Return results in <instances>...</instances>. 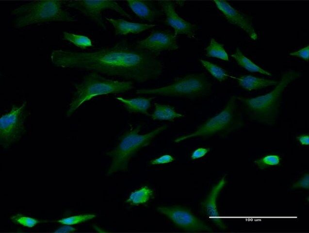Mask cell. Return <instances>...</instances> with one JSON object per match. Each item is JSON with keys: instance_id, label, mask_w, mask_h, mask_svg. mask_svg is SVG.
I'll use <instances>...</instances> for the list:
<instances>
[{"instance_id": "cell-27", "label": "cell", "mask_w": 309, "mask_h": 233, "mask_svg": "<svg viewBox=\"0 0 309 233\" xmlns=\"http://www.w3.org/2000/svg\"><path fill=\"white\" fill-rule=\"evenodd\" d=\"M11 219L16 223L28 228L33 227L39 223L41 222V221L37 219L22 215L12 216L11 217Z\"/></svg>"}, {"instance_id": "cell-24", "label": "cell", "mask_w": 309, "mask_h": 233, "mask_svg": "<svg viewBox=\"0 0 309 233\" xmlns=\"http://www.w3.org/2000/svg\"><path fill=\"white\" fill-rule=\"evenodd\" d=\"M199 62L210 74L220 82L225 81L230 77L225 69L203 59H199Z\"/></svg>"}, {"instance_id": "cell-25", "label": "cell", "mask_w": 309, "mask_h": 233, "mask_svg": "<svg viewBox=\"0 0 309 233\" xmlns=\"http://www.w3.org/2000/svg\"><path fill=\"white\" fill-rule=\"evenodd\" d=\"M280 161L281 158L279 155L270 154L255 160L254 163L258 168L263 169L279 165Z\"/></svg>"}, {"instance_id": "cell-26", "label": "cell", "mask_w": 309, "mask_h": 233, "mask_svg": "<svg viewBox=\"0 0 309 233\" xmlns=\"http://www.w3.org/2000/svg\"><path fill=\"white\" fill-rule=\"evenodd\" d=\"M96 216L94 214H82L63 218L57 221L63 225H73L84 222Z\"/></svg>"}, {"instance_id": "cell-12", "label": "cell", "mask_w": 309, "mask_h": 233, "mask_svg": "<svg viewBox=\"0 0 309 233\" xmlns=\"http://www.w3.org/2000/svg\"><path fill=\"white\" fill-rule=\"evenodd\" d=\"M158 2L165 16V22L174 29V34L176 37L184 35L190 39L195 38V25L186 21L178 15L173 1L161 0Z\"/></svg>"}, {"instance_id": "cell-29", "label": "cell", "mask_w": 309, "mask_h": 233, "mask_svg": "<svg viewBox=\"0 0 309 233\" xmlns=\"http://www.w3.org/2000/svg\"><path fill=\"white\" fill-rule=\"evenodd\" d=\"M175 160L171 155L166 154L150 161V163L153 165H163L171 163Z\"/></svg>"}, {"instance_id": "cell-19", "label": "cell", "mask_w": 309, "mask_h": 233, "mask_svg": "<svg viewBox=\"0 0 309 233\" xmlns=\"http://www.w3.org/2000/svg\"><path fill=\"white\" fill-rule=\"evenodd\" d=\"M154 107V111L149 115L153 120L172 121L184 116L170 105L155 103Z\"/></svg>"}, {"instance_id": "cell-20", "label": "cell", "mask_w": 309, "mask_h": 233, "mask_svg": "<svg viewBox=\"0 0 309 233\" xmlns=\"http://www.w3.org/2000/svg\"><path fill=\"white\" fill-rule=\"evenodd\" d=\"M231 56L235 60L239 66L248 71L259 73L269 76L272 75L271 73L256 65L244 55L238 48H236L235 52L231 54Z\"/></svg>"}, {"instance_id": "cell-3", "label": "cell", "mask_w": 309, "mask_h": 233, "mask_svg": "<svg viewBox=\"0 0 309 233\" xmlns=\"http://www.w3.org/2000/svg\"><path fill=\"white\" fill-rule=\"evenodd\" d=\"M64 2L34 0L19 5L11 12L14 17V27L18 29L45 22L77 21V18L64 8Z\"/></svg>"}, {"instance_id": "cell-13", "label": "cell", "mask_w": 309, "mask_h": 233, "mask_svg": "<svg viewBox=\"0 0 309 233\" xmlns=\"http://www.w3.org/2000/svg\"><path fill=\"white\" fill-rule=\"evenodd\" d=\"M213 2L228 22L242 29L253 40L257 39L258 35L250 19L226 1L214 0Z\"/></svg>"}, {"instance_id": "cell-8", "label": "cell", "mask_w": 309, "mask_h": 233, "mask_svg": "<svg viewBox=\"0 0 309 233\" xmlns=\"http://www.w3.org/2000/svg\"><path fill=\"white\" fill-rule=\"evenodd\" d=\"M26 102L20 106H13L0 118V144L8 148L20 139L25 131Z\"/></svg>"}, {"instance_id": "cell-31", "label": "cell", "mask_w": 309, "mask_h": 233, "mask_svg": "<svg viewBox=\"0 0 309 233\" xmlns=\"http://www.w3.org/2000/svg\"><path fill=\"white\" fill-rule=\"evenodd\" d=\"M209 148H199L193 151L191 155V158L192 160L199 159L205 156L209 151Z\"/></svg>"}, {"instance_id": "cell-14", "label": "cell", "mask_w": 309, "mask_h": 233, "mask_svg": "<svg viewBox=\"0 0 309 233\" xmlns=\"http://www.w3.org/2000/svg\"><path fill=\"white\" fill-rule=\"evenodd\" d=\"M226 183V176H224L212 186L201 204V209L205 216L217 227L223 230L226 229L227 227L218 211L217 200Z\"/></svg>"}, {"instance_id": "cell-17", "label": "cell", "mask_w": 309, "mask_h": 233, "mask_svg": "<svg viewBox=\"0 0 309 233\" xmlns=\"http://www.w3.org/2000/svg\"><path fill=\"white\" fill-rule=\"evenodd\" d=\"M154 99V97L133 98L115 97V99L119 101L129 113H140L147 116L149 115L148 110L151 106V101Z\"/></svg>"}, {"instance_id": "cell-33", "label": "cell", "mask_w": 309, "mask_h": 233, "mask_svg": "<svg viewBox=\"0 0 309 233\" xmlns=\"http://www.w3.org/2000/svg\"><path fill=\"white\" fill-rule=\"evenodd\" d=\"M296 140L302 145L307 146L309 145V134H302L296 137Z\"/></svg>"}, {"instance_id": "cell-32", "label": "cell", "mask_w": 309, "mask_h": 233, "mask_svg": "<svg viewBox=\"0 0 309 233\" xmlns=\"http://www.w3.org/2000/svg\"><path fill=\"white\" fill-rule=\"evenodd\" d=\"M76 230V229L68 225H65L58 228L54 231L55 233H69Z\"/></svg>"}, {"instance_id": "cell-21", "label": "cell", "mask_w": 309, "mask_h": 233, "mask_svg": "<svg viewBox=\"0 0 309 233\" xmlns=\"http://www.w3.org/2000/svg\"><path fill=\"white\" fill-rule=\"evenodd\" d=\"M205 55L208 57L216 58L222 60L228 61V54L224 46L211 38L209 45L205 49Z\"/></svg>"}, {"instance_id": "cell-5", "label": "cell", "mask_w": 309, "mask_h": 233, "mask_svg": "<svg viewBox=\"0 0 309 233\" xmlns=\"http://www.w3.org/2000/svg\"><path fill=\"white\" fill-rule=\"evenodd\" d=\"M167 127L164 125L144 134L140 133V127L131 128L123 135L118 145L107 153L112 159L107 175L126 170L132 156L141 148L148 146Z\"/></svg>"}, {"instance_id": "cell-1", "label": "cell", "mask_w": 309, "mask_h": 233, "mask_svg": "<svg viewBox=\"0 0 309 233\" xmlns=\"http://www.w3.org/2000/svg\"><path fill=\"white\" fill-rule=\"evenodd\" d=\"M50 59L58 67L87 70L139 83L156 80L163 71L157 56L133 47L126 40L93 51L55 50Z\"/></svg>"}, {"instance_id": "cell-28", "label": "cell", "mask_w": 309, "mask_h": 233, "mask_svg": "<svg viewBox=\"0 0 309 233\" xmlns=\"http://www.w3.org/2000/svg\"><path fill=\"white\" fill-rule=\"evenodd\" d=\"M293 188H303L309 189V174L306 173L295 182L292 185Z\"/></svg>"}, {"instance_id": "cell-15", "label": "cell", "mask_w": 309, "mask_h": 233, "mask_svg": "<svg viewBox=\"0 0 309 233\" xmlns=\"http://www.w3.org/2000/svg\"><path fill=\"white\" fill-rule=\"evenodd\" d=\"M105 18L113 26L115 35L138 34L156 26L155 24L130 22L121 18Z\"/></svg>"}, {"instance_id": "cell-22", "label": "cell", "mask_w": 309, "mask_h": 233, "mask_svg": "<svg viewBox=\"0 0 309 233\" xmlns=\"http://www.w3.org/2000/svg\"><path fill=\"white\" fill-rule=\"evenodd\" d=\"M153 194V190L147 186H144L130 194L127 201L134 205L147 202Z\"/></svg>"}, {"instance_id": "cell-9", "label": "cell", "mask_w": 309, "mask_h": 233, "mask_svg": "<svg viewBox=\"0 0 309 233\" xmlns=\"http://www.w3.org/2000/svg\"><path fill=\"white\" fill-rule=\"evenodd\" d=\"M64 4L79 11L104 30L106 29V26L102 17V12L105 10H112L123 17L132 18L130 15L114 0H68L65 1Z\"/></svg>"}, {"instance_id": "cell-18", "label": "cell", "mask_w": 309, "mask_h": 233, "mask_svg": "<svg viewBox=\"0 0 309 233\" xmlns=\"http://www.w3.org/2000/svg\"><path fill=\"white\" fill-rule=\"evenodd\" d=\"M231 77L237 80L239 85L247 91L255 90L276 85L278 83V81L276 80L260 78L252 75H244L238 78Z\"/></svg>"}, {"instance_id": "cell-2", "label": "cell", "mask_w": 309, "mask_h": 233, "mask_svg": "<svg viewBox=\"0 0 309 233\" xmlns=\"http://www.w3.org/2000/svg\"><path fill=\"white\" fill-rule=\"evenodd\" d=\"M299 76L298 71L289 70L282 75L276 87L267 94L252 98L237 97V99L242 103L246 113L252 120L273 124L278 117L285 88Z\"/></svg>"}, {"instance_id": "cell-30", "label": "cell", "mask_w": 309, "mask_h": 233, "mask_svg": "<svg viewBox=\"0 0 309 233\" xmlns=\"http://www.w3.org/2000/svg\"><path fill=\"white\" fill-rule=\"evenodd\" d=\"M290 55L308 61L309 59V46L308 45L297 51L290 53Z\"/></svg>"}, {"instance_id": "cell-4", "label": "cell", "mask_w": 309, "mask_h": 233, "mask_svg": "<svg viewBox=\"0 0 309 233\" xmlns=\"http://www.w3.org/2000/svg\"><path fill=\"white\" fill-rule=\"evenodd\" d=\"M134 88L132 81L108 79L99 73L91 72L85 75L80 83L76 84L66 116L70 117L82 104L96 97L124 93Z\"/></svg>"}, {"instance_id": "cell-23", "label": "cell", "mask_w": 309, "mask_h": 233, "mask_svg": "<svg viewBox=\"0 0 309 233\" xmlns=\"http://www.w3.org/2000/svg\"><path fill=\"white\" fill-rule=\"evenodd\" d=\"M62 38L81 49H86L92 46L91 40L85 35L65 32L63 33Z\"/></svg>"}, {"instance_id": "cell-16", "label": "cell", "mask_w": 309, "mask_h": 233, "mask_svg": "<svg viewBox=\"0 0 309 233\" xmlns=\"http://www.w3.org/2000/svg\"><path fill=\"white\" fill-rule=\"evenodd\" d=\"M126 2L131 11L142 19L152 22L161 15V11L151 1L127 0Z\"/></svg>"}, {"instance_id": "cell-6", "label": "cell", "mask_w": 309, "mask_h": 233, "mask_svg": "<svg viewBox=\"0 0 309 233\" xmlns=\"http://www.w3.org/2000/svg\"><path fill=\"white\" fill-rule=\"evenodd\" d=\"M236 100V97L231 96L220 112L207 120L192 133L178 137L175 142L179 143L198 137H207L226 134L240 128L243 120L238 110Z\"/></svg>"}, {"instance_id": "cell-7", "label": "cell", "mask_w": 309, "mask_h": 233, "mask_svg": "<svg viewBox=\"0 0 309 233\" xmlns=\"http://www.w3.org/2000/svg\"><path fill=\"white\" fill-rule=\"evenodd\" d=\"M211 88V84L205 75L191 74L162 87L137 89L136 94L195 99L209 95Z\"/></svg>"}, {"instance_id": "cell-10", "label": "cell", "mask_w": 309, "mask_h": 233, "mask_svg": "<svg viewBox=\"0 0 309 233\" xmlns=\"http://www.w3.org/2000/svg\"><path fill=\"white\" fill-rule=\"evenodd\" d=\"M157 210L187 232H211L212 229L189 209L181 206H160Z\"/></svg>"}, {"instance_id": "cell-11", "label": "cell", "mask_w": 309, "mask_h": 233, "mask_svg": "<svg viewBox=\"0 0 309 233\" xmlns=\"http://www.w3.org/2000/svg\"><path fill=\"white\" fill-rule=\"evenodd\" d=\"M135 47L157 56L163 51L175 50L179 48L174 33L161 30L153 31L147 37L137 41Z\"/></svg>"}]
</instances>
